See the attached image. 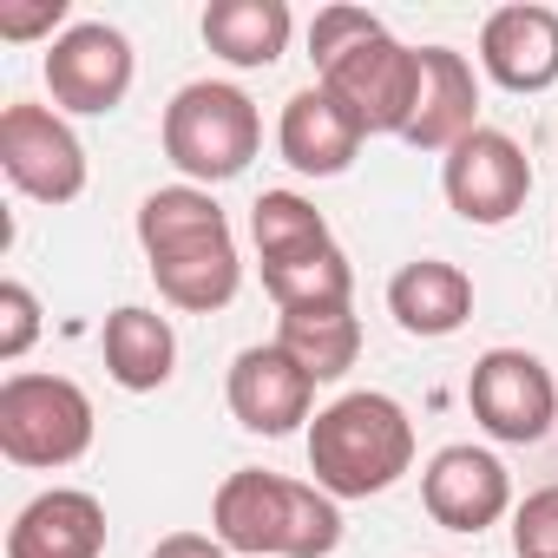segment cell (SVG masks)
<instances>
[{"label": "cell", "mask_w": 558, "mask_h": 558, "mask_svg": "<svg viewBox=\"0 0 558 558\" xmlns=\"http://www.w3.org/2000/svg\"><path fill=\"white\" fill-rule=\"evenodd\" d=\"M93 395L73 375H8L0 381V453L27 473H60L93 453Z\"/></svg>", "instance_id": "obj_5"}, {"label": "cell", "mask_w": 558, "mask_h": 558, "mask_svg": "<svg viewBox=\"0 0 558 558\" xmlns=\"http://www.w3.org/2000/svg\"><path fill=\"white\" fill-rule=\"evenodd\" d=\"M0 171L34 204H73L86 191V145L60 106L14 99L0 112Z\"/></svg>", "instance_id": "obj_7"}, {"label": "cell", "mask_w": 558, "mask_h": 558, "mask_svg": "<svg viewBox=\"0 0 558 558\" xmlns=\"http://www.w3.org/2000/svg\"><path fill=\"white\" fill-rule=\"evenodd\" d=\"M99 551H106V506L86 486H47L8 525V558H99Z\"/></svg>", "instance_id": "obj_15"}, {"label": "cell", "mask_w": 558, "mask_h": 558, "mask_svg": "<svg viewBox=\"0 0 558 558\" xmlns=\"http://www.w3.org/2000/svg\"><path fill=\"white\" fill-rule=\"evenodd\" d=\"M323 93H336V106L368 132V138H401L421 99V47H401L388 27L362 47H349L342 60H329L316 73Z\"/></svg>", "instance_id": "obj_6"}, {"label": "cell", "mask_w": 558, "mask_h": 558, "mask_svg": "<svg viewBox=\"0 0 558 558\" xmlns=\"http://www.w3.org/2000/svg\"><path fill=\"white\" fill-rule=\"evenodd\" d=\"M473 132H480V73H473V60L453 53V47H421V99H414V119H408L401 145L447 158Z\"/></svg>", "instance_id": "obj_14"}, {"label": "cell", "mask_w": 558, "mask_h": 558, "mask_svg": "<svg viewBox=\"0 0 558 558\" xmlns=\"http://www.w3.org/2000/svg\"><path fill=\"white\" fill-rule=\"evenodd\" d=\"M40 73H47V93H53L60 112H73V119H106V112L125 106L138 60H132V40H125L119 27H106V21H73V27L47 47Z\"/></svg>", "instance_id": "obj_9"}, {"label": "cell", "mask_w": 558, "mask_h": 558, "mask_svg": "<svg viewBox=\"0 0 558 558\" xmlns=\"http://www.w3.org/2000/svg\"><path fill=\"white\" fill-rule=\"evenodd\" d=\"M165 158L184 171V184H230L250 171V158L263 151V119H256V99L230 80H191L171 93L165 106Z\"/></svg>", "instance_id": "obj_4"}, {"label": "cell", "mask_w": 558, "mask_h": 558, "mask_svg": "<svg viewBox=\"0 0 558 558\" xmlns=\"http://www.w3.org/2000/svg\"><path fill=\"white\" fill-rule=\"evenodd\" d=\"M440 191L453 204V217L493 230V223H512L532 197V158L519 151V138L480 125L473 138H460L447 158H440Z\"/></svg>", "instance_id": "obj_10"}, {"label": "cell", "mask_w": 558, "mask_h": 558, "mask_svg": "<svg viewBox=\"0 0 558 558\" xmlns=\"http://www.w3.org/2000/svg\"><path fill=\"white\" fill-rule=\"evenodd\" d=\"M480 73L519 99L551 93L558 86V14L538 8V0H512V8H493L480 27Z\"/></svg>", "instance_id": "obj_13"}, {"label": "cell", "mask_w": 558, "mask_h": 558, "mask_svg": "<svg viewBox=\"0 0 558 558\" xmlns=\"http://www.w3.org/2000/svg\"><path fill=\"white\" fill-rule=\"evenodd\" d=\"M408 466H414V421L381 388H355L310 421V473L329 499H375Z\"/></svg>", "instance_id": "obj_3"}, {"label": "cell", "mask_w": 558, "mask_h": 558, "mask_svg": "<svg viewBox=\"0 0 558 558\" xmlns=\"http://www.w3.org/2000/svg\"><path fill=\"white\" fill-rule=\"evenodd\" d=\"M250 243H256V263H263V269H269V263H303V256L336 250L329 217H323L310 197H296V191H263V197L250 204Z\"/></svg>", "instance_id": "obj_21"}, {"label": "cell", "mask_w": 558, "mask_h": 558, "mask_svg": "<svg viewBox=\"0 0 558 558\" xmlns=\"http://www.w3.org/2000/svg\"><path fill=\"white\" fill-rule=\"evenodd\" d=\"M151 558H230V545L223 538H204V532H171V538L151 545Z\"/></svg>", "instance_id": "obj_27"}, {"label": "cell", "mask_w": 558, "mask_h": 558, "mask_svg": "<svg viewBox=\"0 0 558 558\" xmlns=\"http://www.w3.org/2000/svg\"><path fill=\"white\" fill-rule=\"evenodd\" d=\"M290 34H296V14L283 0H210L204 8V47L236 73L276 66L290 53Z\"/></svg>", "instance_id": "obj_18"}, {"label": "cell", "mask_w": 558, "mask_h": 558, "mask_svg": "<svg viewBox=\"0 0 558 558\" xmlns=\"http://www.w3.org/2000/svg\"><path fill=\"white\" fill-rule=\"evenodd\" d=\"M362 138H368V132H362V125L336 106V93H323V86L290 93L283 119H276V151H283V165L303 171V178H342V171L355 165Z\"/></svg>", "instance_id": "obj_17"}, {"label": "cell", "mask_w": 558, "mask_h": 558, "mask_svg": "<svg viewBox=\"0 0 558 558\" xmlns=\"http://www.w3.org/2000/svg\"><path fill=\"white\" fill-rule=\"evenodd\" d=\"M73 27V8L66 0H0V40H14V47H27V40H60Z\"/></svg>", "instance_id": "obj_25"}, {"label": "cell", "mask_w": 558, "mask_h": 558, "mask_svg": "<svg viewBox=\"0 0 558 558\" xmlns=\"http://www.w3.org/2000/svg\"><path fill=\"white\" fill-rule=\"evenodd\" d=\"M99 349H106V375L125 395H158L178 375V329L158 310H138V303L112 310L99 329Z\"/></svg>", "instance_id": "obj_19"}, {"label": "cell", "mask_w": 558, "mask_h": 558, "mask_svg": "<svg viewBox=\"0 0 558 558\" xmlns=\"http://www.w3.org/2000/svg\"><path fill=\"white\" fill-rule=\"evenodd\" d=\"M138 243L151 263V283L184 316H217L243 290V256L230 236L223 204L204 184H165L138 204Z\"/></svg>", "instance_id": "obj_1"}, {"label": "cell", "mask_w": 558, "mask_h": 558, "mask_svg": "<svg viewBox=\"0 0 558 558\" xmlns=\"http://www.w3.org/2000/svg\"><path fill=\"white\" fill-rule=\"evenodd\" d=\"M263 290L276 296V310H355V263L342 250H323L303 263H269Z\"/></svg>", "instance_id": "obj_22"}, {"label": "cell", "mask_w": 558, "mask_h": 558, "mask_svg": "<svg viewBox=\"0 0 558 558\" xmlns=\"http://www.w3.org/2000/svg\"><path fill=\"white\" fill-rule=\"evenodd\" d=\"M34 342H40V296L21 276H8L0 283V362H21Z\"/></svg>", "instance_id": "obj_26"}, {"label": "cell", "mask_w": 558, "mask_h": 558, "mask_svg": "<svg viewBox=\"0 0 558 558\" xmlns=\"http://www.w3.org/2000/svg\"><path fill=\"white\" fill-rule=\"evenodd\" d=\"M466 408L493 440L532 447L558 427V381L532 349H486L466 375Z\"/></svg>", "instance_id": "obj_8"}, {"label": "cell", "mask_w": 558, "mask_h": 558, "mask_svg": "<svg viewBox=\"0 0 558 558\" xmlns=\"http://www.w3.org/2000/svg\"><path fill=\"white\" fill-rule=\"evenodd\" d=\"M512 551L519 558H558V486H538L512 506Z\"/></svg>", "instance_id": "obj_24"}, {"label": "cell", "mask_w": 558, "mask_h": 558, "mask_svg": "<svg viewBox=\"0 0 558 558\" xmlns=\"http://www.w3.org/2000/svg\"><path fill=\"white\" fill-rule=\"evenodd\" d=\"M276 349L323 388V381H342L362 362V323H355V310H283Z\"/></svg>", "instance_id": "obj_20"}, {"label": "cell", "mask_w": 558, "mask_h": 558, "mask_svg": "<svg viewBox=\"0 0 558 558\" xmlns=\"http://www.w3.org/2000/svg\"><path fill=\"white\" fill-rule=\"evenodd\" d=\"M388 316L414 342H447L473 316V276L460 263H447V256H414L388 283Z\"/></svg>", "instance_id": "obj_16"}, {"label": "cell", "mask_w": 558, "mask_h": 558, "mask_svg": "<svg viewBox=\"0 0 558 558\" xmlns=\"http://www.w3.org/2000/svg\"><path fill=\"white\" fill-rule=\"evenodd\" d=\"M223 401H230L236 427H250L263 440H283V434H296L316 414V381L276 342H250L230 362V375H223Z\"/></svg>", "instance_id": "obj_12"}, {"label": "cell", "mask_w": 558, "mask_h": 558, "mask_svg": "<svg viewBox=\"0 0 558 558\" xmlns=\"http://www.w3.org/2000/svg\"><path fill=\"white\" fill-rule=\"evenodd\" d=\"M210 538L243 558H329L342 545V499H329L316 480L303 486L263 466H236L210 499Z\"/></svg>", "instance_id": "obj_2"}, {"label": "cell", "mask_w": 558, "mask_h": 558, "mask_svg": "<svg viewBox=\"0 0 558 558\" xmlns=\"http://www.w3.org/2000/svg\"><path fill=\"white\" fill-rule=\"evenodd\" d=\"M421 506H427L434 525L480 538L486 525H499L512 512V473H506L499 453H486L473 440H453L421 466Z\"/></svg>", "instance_id": "obj_11"}, {"label": "cell", "mask_w": 558, "mask_h": 558, "mask_svg": "<svg viewBox=\"0 0 558 558\" xmlns=\"http://www.w3.org/2000/svg\"><path fill=\"white\" fill-rule=\"evenodd\" d=\"M375 34H381V21H375L368 8H323V14L310 21V60H316V73H323L329 60H342L349 47L375 40Z\"/></svg>", "instance_id": "obj_23"}]
</instances>
